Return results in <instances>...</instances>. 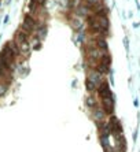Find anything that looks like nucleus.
I'll use <instances>...</instances> for the list:
<instances>
[{"mask_svg":"<svg viewBox=\"0 0 140 152\" xmlns=\"http://www.w3.org/2000/svg\"><path fill=\"white\" fill-rule=\"evenodd\" d=\"M104 81V76L100 74L98 70H92L88 69L87 71V80H85V88L89 93H95L99 85Z\"/></svg>","mask_w":140,"mask_h":152,"instance_id":"f257e3e1","label":"nucleus"},{"mask_svg":"<svg viewBox=\"0 0 140 152\" xmlns=\"http://www.w3.org/2000/svg\"><path fill=\"white\" fill-rule=\"evenodd\" d=\"M89 115H91V118L94 119V122H95L96 125H98V123H102L104 121H107V118H108L100 106H98V107H95L94 110H91V111H89Z\"/></svg>","mask_w":140,"mask_h":152,"instance_id":"f03ea898","label":"nucleus"},{"mask_svg":"<svg viewBox=\"0 0 140 152\" xmlns=\"http://www.w3.org/2000/svg\"><path fill=\"white\" fill-rule=\"evenodd\" d=\"M100 107L103 108V111L106 112V115H107V117L114 115V107H115L114 96L107 97V99H102V100H100Z\"/></svg>","mask_w":140,"mask_h":152,"instance_id":"7ed1b4c3","label":"nucleus"},{"mask_svg":"<svg viewBox=\"0 0 140 152\" xmlns=\"http://www.w3.org/2000/svg\"><path fill=\"white\" fill-rule=\"evenodd\" d=\"M96 93H98V97H99V100H102V99H107V97H111L113 95V92H111V89H110V84L104 80L100 85H99V88L96 90Z\"/></svg>","mask_w":140,"mask_h":152,"instance_id":"20e7f679","label":"nucleus"},{"mask_svg":"<svg viewBox=\"0 0 140 152\" xmlns=\"http://www.w3.org/2000/svg\"><path fill=\"white\" fill-rule=\"evenodd\" d=\"M67 21H69L70 26H71L77 33L81 32V30H84V21H83V18L77 17L76 14H74V15H69V17H67Z\"/></svg>","mask_w":140,"mask_h":152,"instance_id":"39448f33","label":"nucleus"},{"mask_svg":"<svg viewBox=\"0 0 140 152\" xmlns=\"http://www.w3.org/2000/svg\"><path fill=\"white\" fill-rule=\"evenodd\" d=\"M85 106H87V108H88L89 111L91 110H94L95 107H98V106H100L99 104V101H98V96L96 95H88L87 96V99H85Z\"/></svg>","mask_w":140,"mask_h":152,"instance_id":"423d86ee","label":"nucleus"},{"mask_svg":"<svg viewBox=\"0 0 140 152\" xmlns=\"http://www.w3.org/2000/svg\"><path fill=\"white\" fill-rule=\"evenodd\" d=\"M8 89H10V84L6 82V81H0V97L6 96Z\"/></svg>","mask_w":140,"mask_h":152,"instance_id":"0eeeda50","label":"nucleus"},{"mask_svg":"<svg viewBox=\"0 0 140 152\" xmlns=\"http://www.w3.org/2000/svg\"><path fill=\"white\" fill-rule=\"evenodd\" d=\"M103 0H83V4L85 7H91V6H95V4H99Z\"/></svg>","mask_w":140,"mask_h":152,"instance_id":"6e6552de","label":"nucleus"},{"mask_svg":"<svg viewBox=\"0 0 140 152\" xmlns=\"http://www.w3.org/2000/svg\"><path fill=\"white\" fill-rule=\"evenodd\" d=\"M37 3L40 7H44V4L47 3V0H37Z\"/></svg>","mask_w":140,"mask_h":152,"instance_id":"1a4fd4ad","label":"nucleus"},{"mask_svg":"<svg viewBox=\"0 0 140 152\" xmlns=\"http://www.w3.org/2000/svg\"><path fill=\"white\" fill-rule=\"evenodd\" d=\"M124 45H125L127 51H129V41H128V38H125V40H124Z\"/></svg>","mask_w":140,"mask_h":152,"instance_id":"9d476101","label":"nucleus"},{"mask_svg":"<svg viewBox=\"0 0 140 152\" xmlns=\"http://www.w3.org/2000/svg\"><path fill=\"white\" fill-rule=\"evenodd\" d=\"M8 19H10V15H6V17H4V21H3V22H4V23H7V22H8Z\"/></svg>","mask_w":140,"mask_h":152,"instance_id":"9b49d317","label":"nucleus"},{"mask_svg":"<svg viewBox=\"0 0 140 152\" xmlns=\"http://www.w3.org/2000/svg\"><path fill=\"white\" fill-rule=\"evenodd\" d=\"M10 3H11V0H6V6H8Z\"/></svg>","mask_w":140,"mask_h":152,"instance_id":"f8f14e48","label":"nucleus"},{"mask_svg":"<svg viewBox=\"0 0 140 152\" xmlns=\"http://www.w3.org/2000/svg\"><path fill=\"white\" fill-rule=\"evenodd\" d=\"M0 7H1V0H0Z\"/></svg>","mask_w":140,"mask_h":152,"instance_id":"ddd939ff","label":"nucleus"}]
</instances>
